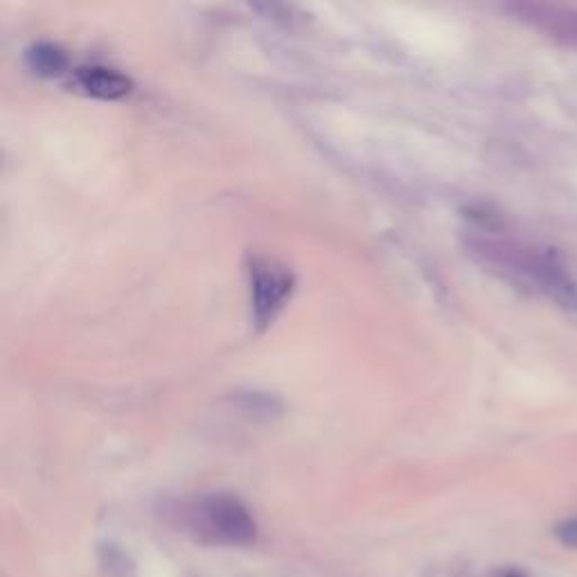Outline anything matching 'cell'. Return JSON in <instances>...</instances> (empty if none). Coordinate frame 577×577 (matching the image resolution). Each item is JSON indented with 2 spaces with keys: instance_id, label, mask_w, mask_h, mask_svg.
<instances>
[{
  "instance_id": "cell-2",
  "label": "cell",
  "mask_w": 577,
  "mask_h": 577,
  "mask_svg": "<svg viewBox=\"0 0 577 577\" xmlns=\"http://www.w3.org/2000/svg\"><path fill=\"white\" fill-rule=\"evenodd\" d=\"M181 526L201 544L249 546L257 537V522L235 494L212 492L188 500L179 513Z\"/></svg>"
},
{
  "instance_id": "cell-5",
  "label": "cell",
  "mask_w": 577,
  "mask_h": 577,
  "mask_svg": "<svg viewBox=\"0 0 577 577\" xmlns=\"http://www.w3.org/2000/svg\"><path fill=\"white\" fill-rule=\"evenodd\" d=\"M26 63L39 78H61L68 70V57L52 43H34L26 50Z\"/></svg>"
},
{
  "instance_id": "cell-6",
  "label": "cell",
  "mask_w": 577,
  "mask_h": 577,
  "mask_svg": "<svg viewBox=\"0 0 577 577\" xmlns=\"http://www.w3.org/2000/svg\"><path fill=\"white\" fill-rule=\"evenodd\" d=\"M246 6L266 21L282 28H298L305 23V17L292 0H246Z\"/></svg>"
},
{
  "instance_id": "cell-4",
  "label": "cell",
  "mask_w": 577,
  "mask_h": 577,
  "mask_svg": "<svg viewBox=\"0 0 577 577\" xmlns=\"http://www.w3.org/2000/svg\"><path fill=\"white\" fill-rule=\"evenodd\" d=\"M70 87L87 98L102 100V102L122 100L133 91V82L126 75H122L120 70L102 68V65L75 70Z\"/></svg>"
},
{
  "instance_id": "cell-1",
  "label": "cell",
  "mask_w": 577,
  "mask_h": 577,
  "mask_svg": "<svg viewBox=\"0 0 577 577\" xmlns=\"http://www.w3.org/2000/svg\"><path fill=\"white\" fill-rule=\"evenodd\" d=\"M476 255L500 273H508L535 288L566 312H577V282L550 253L519 249L503 242L476 240L472 244Z\"/></svg>"
},
{
  "instance_id": "cell-7",
  "label": "cell",
  "mask_w": 577,
  "mask_h": 577,
  "mask_svg": "<svg viewBox=\"0 0 577 577\" xmlns=\"http://www.w3.org/2000/svg\"><path fill=\"white\" fill-rule=\"evenodd\" d=\"M233 402L253 413V415H264V417H275L282 411V402L266 391H242L237 395H233Z\"/></svg>"
},
{
  "instance_id": "cell-3",
  "label": "cell",
  "mask_w": 577,
  "mask_h": 577,
  "mask_svg": "<svg viewBox=\"0 0 577 577\" xmlns=\"http://www.w3.org/2000/svg\"><path fill=\"white\" fill-rule=\"evenodd\" d=\"M251 321L255 332H266L292 303L296 292V275L286 264L271 255L255 253L246 262Z\"/></svg>"
}]
</instances>
